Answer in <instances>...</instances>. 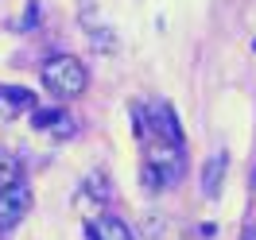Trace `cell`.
<instances>
[{
    "mask_svg": "<svg viewBox=\"0 0 256 240\" xmlns=\"http://www.w3.org/2000/svg\"><path fill=\"white\" fill-rule=\"evenodd\" d=\"M225 155L218 151V155H210L206 163H202V194L206 198H218L222 194V182H225Z\"/></svg>",
    "mask_w": 256,
    "mask_h": 240,
    "instance_id": "obj_6",
    "label": "cell"
},
{
    "mask_svg": "<svg viewBox=\"0 0 256 240\" xmlns=\"http://www.w3.org/2000/svg\"><path fill=\"white\" fill-rule=\"evenodd\" d=\"M86 233H90V240H136L120 217H97L86 225Z\"/></svg>",
    "mask_w": 256,
    "mask_h": 240,
    "instance_id": "obj_5",
    "label": "cell"
},
{
    "mask_svg": "<svg viewBox=\"0 0 256 240\" xmlns=\"http://www.w3.org/2000/svg\"><path fill=\"white\" fill-rule=\"evenodd\" d=\"M32 120H35V128H62V136H66V116L62 112H35Z\"/></svg>",
    "mask_w": 256,
    "mask_h": 240,
    "instance_id": "obj_7",
    "label": "cell"
},
{
    "mask_svg": "<svg viewBox=\"0 0 256 240\" xmlns=\"http://www.w3.org/2000/svg\"><path fill=\"white\" fill-rule=\"evenodd\" d=\"M252 190H256V167H252Z\"/></svg>",
    "mask_w": 256,
    "mask_h": 240,
    "instance_id": "obj_10",
    "label": "cell"
},
{
    "mask_svg": "<svg viewBox=\"0 0 256 240\" xmlns=\"http://www.w3.org/2000/svg\"><path fill=\"white\" fill-rule=\"evenodd\" d=\"M35 19H39V4H28V16H24V27H35Z\"/></svg>",
    "mask_w": 256,
    "mask_h": 240,
    "instance_id": "obj_8",
    "label": "cell"
},
{
    "mask_svg": "<svg viewBox=\"0 0 256 240\" xmlns=\"http://www.w3.org/2000/svg\"><path fill=\"white\" fill-rule=\"evenodd\" d=\"M39 101H35L32 89H24V85H0V112L12 120V116H20V112L35 109Z\"/></svg>",
    "mask_w": 256,
    "mask_h": 240,
    "instance_id": "obj_4",
    "label": "cell"
},
{
    "mask_svg": "<svg viewBox=\"0 0 256 240\" xmlns=\"http://www.w3.org/2000/svg\"><path fill=\"white\" fill-rule=\"evenodd\" d=\"M148 120H152V132L163 136L167 144L182 147V132H178V120H175V109L167 105V101H156L152 109H148Z\"/></svg>",
    "mask_w": 256,
    "mask_h": 240,
    "instance_id": "obj_3",
    "label": "cell"
},
{
    "mask_svg": "<svg viewBox=\"0 0 256 240\" xmlns=\"http://www.w3.org/2000/svg\"><path fill=\"white\" fill-rule=\"evenodd\" d=\"M32 213V190L24 182H8L0 186V229H12Z\"/></svg>",
    "mask_w": 256,
    "mask_h": 240,
    "instance_id": "obj_2",
    "label": "cell"
},
{
    "mask_svg": "<svg viewBox=\"0 0 256 240\" xmlns=\"http://www.w3.org/2000/svg\"><path fill=\"white\" fill-rule=\"evenodd\" d=\"M240 240H256V225H244V233H240Z\"/></svg>",
    "mask_w": 256,
    "mask_h": 240,
    "instance_id": "obj_9",
    "label": "cell"
},
{
    "mask_svg": "<svg viewBox=\"0 0 256 240\" xmlns=\"http://www.w3.org/2000/svg\"><path fill=\"white\" fill-rule=\"evenodd\" d=\"M43 85L58 97H78L86 89V66L74 54H54L43 62Z\"/></svg>",
    "mask_w": 256,
    "mask_h": 240,
    "instance_id": "obj_1",
    "label": "cell"
}]
</instances>
